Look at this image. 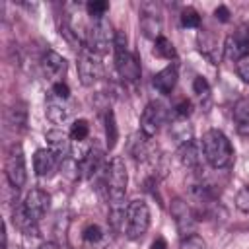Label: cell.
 <instances>
[{"label":"cell","mask_w":249,"mask_h":249,"mask_svg":"<svg viewBox=\"0 0 249 249\" xmlns=\"http://www.w3.org/2000/svg\"><path fill=\"white\" fill-rule=\"evenodd\" d=\"M200 150L204 160L214 167V169H224L231 163L233 160V148L231 142L228 140V136L218 130V128H210L202 134L200 140Z\"/></svg>","instance_id":"6da1fadb"},{"label":"cell","mask_w":249,"mask_h":249,"mask_svg":"<svg viewBox=\"0 0 249 249\" xmlns=\"http://www.w3.org/2000/svg\"><path fill=\"white\" fill-rule=\"evenodd\" d=\"M126 183H128L126 165L123 158L115 156L103 171V187L107 189V196L111 198V204H123L126 195Z\"/></svg>","instance_id":"7a4b0ae2"},{"label":"cell","mask_w":249,"mask_h":249,"mask_svg":"<svg viewBox=\"0 0 249 249\" xmlns=\"http://www.w3.org/2000/svg\"><path fill=\"white\" fill-rule=\"evenodd\" d=\"M115 68L124 82H136L140 78V62L126 49V35L123 31H115Z\"/></svg>","instance_id":"3957f363"},{"label":"cell","mask_w":249,"mask_h":249,"mask_svg":"<svg viewBox=\"0 0 249 249\" xmlns=\"http://www.w3.org/2000/svg\"><path fill=\"white\" fill-rule=\"evenodd\" d=\"M150 228V208L144 200H132L128 202L124 210V226L123 231L128 239H140Z\"/></svg>","instance_id":"277c9868"},{"label":"cell","mask_w":249,"mask_h":249,"mask_svg":"<svg viewBox=\"0 0 249 249\" xmlns=\"http://www.w3.org/2000/svg\"><path fill=\"white\" fill-rule=\"evenodd\" d=\"M113 43H115V31L111 29V23L105 18L93 19L86 33V49L101 56L113 47Z\"/></svg>","instance_id":"5b68a950"},{"label":"cell","mask_w":249,"mask_h":249,"mask_svg":"<svg viewBox=\"0 0 249 249\" xmlns=\"http://www.w3.org/2000/svg\"><path fill=\"white\" fill-rule=\"evenodd\" d=\"M76 64H78V78H80L82 86H93L97 80L103 78V62H101V58L95 53L88 51L86 47L80 51Z\"/></svg>","instance_id":"8992f818"},{"label":"cell","mask_w":249,"mask_h":249,"mask_svg":"<svg viewBox=\"0 0 249 249\" xmlns=\"http://www.w3.org/2000/svg\"><path fill=\"white\" fill-rule=\"evenodd\" d=\"M4 169H6V179L10 181V185L14 189H19L25 185L27 181V169H25V156H23V150L19 144H14L6 156V163H4Z\"/></svg>","instance_id":"52a82bcc"},{"label":"cell","mask_w":249,"mask_h":249,"mask_svg":"<svg viewBox=\"0 0 249 249\" xmlns=\"http://www.w3.org/2000/svg\"><path fill=\"white\" fill-rule=\"evenodd\" d=\"M169 210H171V216L175 218V224H177L181 237L193 235L196 230V212L181 198H173Z\"/></svg>","instance_id":"ba28073f"},{"label":"cell","mask_w":249,"mask_h":249,"mask_svg":"<svg viewBox=\"0 0 249 249\" xmlns=\"http://www.w3.org/2000/svg\"><path fill=\"white\" fill-rule=\"evenodd\" d=\"M165 121V107L160 101H150L140 115V132L148 138H154L160 130V124Z\"/></svg>","instance_id":"9c48e42d"},{"label":"cell","mask_w":249,"mask_h":249,"mask_svg":"<svg viewBox=\"0 0 249 249\" xmlns=\"http://www.w3.org/2000/svg\"><path fill=\"white\" fill-rule=\"evenodd\" d=\"M49 204H51V196H49L43 189H31V191L27 193V196H25L21 208H23L25 216H27L31 222L37 224V222L47 214Z\"/></svg>","instance_id":"30bf717a"},{"label":"cell","mask_w":249,"mask_h":249,"mask_svg":"<svg viewBox=\"0 0 249 249\" xmlns=\"http://www.w3.org/2000/svg\"><path fill=\"white\" fill-rule=\"evenodd\" d=\"M224 53L230 60H239L249 54V27L241 25L233 35H230L224 43Z\"/></svg>","instance_id":"8fae6325"},{"label":"cell","mask_w":249,"mask_h":249,"mask_svg":"<svg viewBox=\"0 0 249 249\" xmlns=\"http://www.w3.org/2000/svg\"><path fill=\"white\" fill-rule=\"evenodd\" d=\"M45 140H47V146L49 150L62 161L66 158H70V150H72V138L68 132L60 130V128H53L45 134Z\"/></svg>","instance_id":"7c38bea8"},{"label":"cell","mask_w":249,"mask_h":249,"mask_svg":"<svg viewBox=\"0 0 249 249\" xmlns=\"http://www.w3.org/2000/svg\"><path fill=\"white\" fill-rule=\"evenodd\" d=\"M43 70L53 80V84H56V82H62V78L68 70V62L62 54H58L54 51H47L43 54Z\"/></svg>","instance_id":"4fadbf2b"},{"label":"cell","mask_w":249,"mask_h":249,"mask_svg":"<svg viewBox=\"0 0 249 249\" xmlns=\"http://www.w3.org/2000/svg\"><path fill=\"white\" fill-rule=\"evenodd\" d=\"M45 113H47L49 121H53V123L60 124V123H64V121L70 117L72 107H70L68 99H62V97L54 95L53 91H49V95H47V109H45Z\"/></svg>","instance_id":"5bb4252c"},{"label":"cell","mask_w":249,"mask_h":249,"mask_svg":"<svg viewBox=\"0 0 249 249\" xmlns=\"http://www.w3.org/2000/svg\"><path fill=\"white\" fill-rule=\"evenodd\" d=\"M109 245L107 231L97 224H88L82 230V247L84 249H105Z\"/></svg>","instance_id":"9a60e30c"},{"label":"cell","mask_w":249,"mask_h":249,"mask_svg":"<svg viewBox=\"0 0 249 249\" xmlns=\"http://www.w3.org/2000/svg\"><path fill=\"white\" fill-rule=\"evenodd\" d=\"M80 167H82V175L88 177V179L95 177L99 171H105V167H107V163H105V152L97 144H93L91 150H89V154H88V158L80 163Z\"/></svg>","instance_id":"2e32d148"},{"label":"cell","mask_w":249,"mask_h":249,"mask_svg":"<svg viewBox=\"0 0 249 249\" xmlns=\"http://www.w3.org/2000/svg\"><path fill=\"white\" fill-rule=\"evenodd\" d=\"M177 158L181 161L183 167L187 169H196L200 165V160H202V150H200V144L195 142V140H189L185 144H181L177 148Z\"/></svg>","instance_id":"e0dca14e"},{"label":"cell","mask_w":249,"mask_h":249,"mask_svg":"<svg viewBox=\"0 0 249 249\" xmlns=\"http://www.w3.org/2000/svg\"><path fill=\"white\" fill-rule=\"evenodd\" d=\"M56 163H58V158L49 148H41L33 156V169L39 177H49L56 169Z\"/></svg>","instance_id":"ac0fdd59"},{"label":"cell","mask_w":249,"mask_h":249,"mask_svg":"<svg viewBox=\"0 0 249 249\" xmlns=\"http://www.w3.org/2000/svg\"><path fill=\"white\" fill-rule=\"evenodd\" d=\"M177 78H179V74H177V64H167L165 68H161V70L154 76V88H156L160 93L169 95V93L173 91L175 84H177Z\"/></svg>","instance_id":"d6986e66"},{"label":"cell","mask_w":249,"mask_h":249,"mask_svg":"<svg viewBox=\"0 0 249 249\" xmlns=\"http://www.w3.org/2000/svg\"><path fill=\"white\" fill-rule=\"evenodd\" d=\"M233 123L241 136H249V97H243L233 105Z\"/></svg>","instance_id":"ffe728a7"},{"label":"cell","mask_w":249,"mask_h":249,"mask_svg":"<svg viewBox=\"0 0 249 249\" xmlns=\"http://www.w3.org/2000/svg\"><path fill=\"white\" fill-rule=\"evenodd\" d=\"M154 54L160 56V58H165V60H175L177 58V51H175L173 43L167 37H163V35H160L156 39V43H154Z\"/></svg>","instance_id":"44dd1931"},{"label":"cell","mask_w":249,"mask_h":249,"mask_svg":"<svg viewBox=\"0 0 249 249\" xmlns=\"http://www.w3.org/2000/svg\"><path fill=\"white\" fill-rule=\"evenodd\" d=\"M105 136H107V150H113L119 140V128H117L115 113L111 109H107L105 113Z\"/></svg>","instance_id":"7402d4cb"},{"label":"cell","mask_w":249,"mask_h":249,"mask_svg":"<svg viewBox=\"0 0 249 249\" xmlns=\"http://www.w3.org/2000/svg\"><path fill=\"white\" fill-rule=\"evenodd\" d=\"M68 134H70L72 142H84V140L88 138V134H89V124H88V121H86V119L74 121L72 126H70V130H68Z\"/></svg>","instance_id":"603a6c76"},{"label":"cell","mask_w":249,"mask_h":249,"mask_svg":"<svg viewBox=\"0 0 249 249\" xmlns=\"http://www.w3.org/2000/svg\"><path fill=\"white\" fill-rule=\"evenodd\" d=\"M181 25L189 29H196L200 25V14L195 8H185L181 12Z\"/></svg>","instance_id":"cb8c5ba5"},{"label":"cell","mask_w":249,"mask_h":249,"mask_svg":"<svg viewBox=\"0 0 249 249\" xmlns=\"http://www.w3.org/2000/svg\"><path fill=\"white\" fill-rule=\"evenodd\" d=\"M86 10H88V16H91L93 19H99V18H105V14L109 10V4L103 2V0H93V2H88Z\"/></svg>","instance_id":"d4e9b609"},{"label":"cell","mask_w":249,"mask_h":249,"mask_svg":"<svg viewBox=\"0 0 249 249\" xmlns=\"http://www.w3.org/2000/svg\"><path fill=\"white\" fill-rule=\"evenodd\" d=\"M179 249H206V243H204L202 237H198L196 233H193V235H187V237L181 239Z\"/></svg>","instance_id":"484cf974"},{"label":"cell","mask_w":249,"mask_h":249,"mask_svg":"<svg viewBox=\"0 0 249 249\" xmlns=\"http://www.w3.org/2000/svg\"><path fill=\"white\" fill-rule=\"evenodd\" d=\"M193 91H195V95H196L198 99L208 97V95H210V86H208L206 78L196 76V78H195V82H193Z\"/></svg>","instance_id":"4316f807"},{"label":"cell","mask_w":249,"mask_h":249,"mask_svg":"<svg viewBox=\"0 0 249 249\" xmlns=\"http://www.w3.org/2000/svg\"><path fill=\"white\" fill-rule=\"evenodd\" d=\"M235 206H237V210L249 214V187H243L241 191H237V195H235Z\"/></svg>","instance_id":"83f0119b"},{"label":"cell","mask_w":249,"mask_h":249,"mask_svg":"<svg viewBox=\"0 0 249 249\" xmlns=\"http://www.w3.org/2000/svg\"><path fill=\"white\" fill-rule=\"evenodd\" d=\"M173 113H175L179 119H187V117L193 113V103H191L189 99H181V101H177V103H175Z\"/></svg>","instance_id":"f1b7e54d"},{"label":"cell","mask_w":249,"mask_h":249,"mask_svg":"<svg viewBox=\"0 0 249 249\" xmlns=\"http://www.w3.org/2000/svg\"><path fill=\"white\" fill-rule=\"evenodd\" d=\"M235 72L245 84H249V54L235 62Z\"/></svg>","instance_id":"f546056e"},{"label":"cell","mask_w":249,"mask_h":249,"mask_svg":"<svg viewBox=\"0 0 249 249\" xmlns=\"http://www.w3.org/2000/svg\"><path fill=\"white\" fill-rule=\"evenodd\" d=\"M51 91H53L54 95L62 97V99H68V97H70V88H68V84H64V82H56V84H53Z\"/></svg>","instance_id":"4dcf8cb0"},{"label":"cell","mask_w":249,"mask_h":249,"mask_svg":"<svg viewBox=\"0 0 249 249\" xmlns=\"http://www.w3.org/2000/svg\"><path fill=\"white\" fill-rule=\"evenodd\" d=\"M214 16H216L220 21H224V23L230 21V10H228L226 6H218V8L214 10Z\"/></svg>","instance_id":"1f68e13d"},{"label":"cell","mask_w":249,"mask_h":249,"mask_svg":"<svg viewBox=\"0 0 249 249\" xmlns=\"http://www.w3.org/2000/svg\"><path fill=\"white\" fill-rule=\"evenodd\" d=\"M150 249H167V241L163 237H156L150 245Z\"/></svg>","instance_id":"d6a6232c"},{"label":"cell","mask_w":249,"mask_h":249,"mask_svg":"<svg viewBox=\"0 0 249 249\" xmlns=\"http://www.w3.org/2000/svg\"><path fill=\"white\" fill-rule=\"evenodd\" d=\"M39 249H60V247H58L54 241H47V243H41Z\"/></svg>","instance_id":"836d02e7"}]
</instances>
